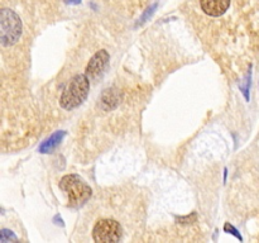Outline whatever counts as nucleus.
Returning <instances> with one entry per match:
<instances>
[{"mask_svg":"<svg viewBox=\"0 0 259 243\" xmlns=\"http://www.w3.org/2000/svg\"><path fill=\"white\" fill-rule=\"evenodd\" d=\"M66 136L65 131H57L52 134V136L48 137L45 142H42V144L39 146V152L40 153H51L56 147L60 146V143L62 142L63 137Z\"/></svg>","mask_w":259,"mask_h":243,"instance_id":"obj_8","label":"nucleus"},{"mask_svg":"<svg viewBox=\"0 0 259 243\" xmlns=\"http://www.w3.org/2000/svg\"><path fill=\"white\" fill-rule=\"evenodd\" d=\"M120 101V93L116 89H106L100 96V106L104 110H113Z\"/></svg>","mask_w":259,"mask_h":243,"instance_id":"obj_7","label":"nucleus"},{"mask_svg":"<svg viewBox=\"0 0 259 243\" xmlns=\"http://www.w3.org/2000/svg\"><path fill=\"white\" fill-rule=\"evenodd\" d=\"M250 71L249 72H248V75H247V80H245V83L243 84V85H240V90H242V93L244 94V96H245V99H247V100H249V86H250Z\"/></svg>","mask_w":259,"mask_h":243,"instance_id":"obj_11","label":"nucleus"},{"mask_svg":"<svg viewBox=\"0 0 259 243\" xmlns=\"http://www.w3.org/2000/svg\"><path fill=\"white\" fill-rule=\"evenodd\" d=\"M230 0H200V7L210 17H220L228 10Z\"/></svg>","mask_w":259,"mask_h":243,"instance_id":"obj_6","label":"nucleus"},{"mask_svg":"<svg viewBox=\"0 0 259 243\" xmlns=\"http://www.w3.org/2000/svg\"><path fill=\"white\" fill-rule=\"evenodd\" d=\"M60 187L67 194L68 205L72 208H78L85 204L93 194L91 187L83 181V179L75 174L63 176L61 179Z\"/></svg>","mask_w":259,"mask_h":243,"instance_id":"obj_2","label":"nucleus"},{"mask_svg":"<svg viewBox=\"0 0 259 243\" xmlns=\"http://www.w3.org/2000/svg\"><path fill=\"white\" fill-rule=\"evenodd\" d=\"M22 34V20L15 12L2 9L0 12V40L3 46L14 45Z\"/></svg>","mask_w":259,"mask_h":243,"instance_id":"obj_3","label":"nucleus"},{"mask_svg":"<svg viewBox=\"0 0 259 243\" xmlns=\"http://www.w3.org/2000/svg\"><path fill=\"white\" fill-rule=\"evenodd\" d=\"M156 8H157V3H154V4L152 5V7H149L148 9H147L146 12L143 13V15H142V17H141V19H139V24H143V23L146 22V20L148 19V18L151 17L152 14H153L154 10H156Z\"/></svg>","mask_w":259,"mask_h":243,"instance_id":"obj_12","label":"nucleus"},{"mask_svg":"<svg viewBox=\"0 0 259 243\" xmlns=\"http://www.w3.org/2000/svg\"><path fill=\"white\" fill-rule=\"evenodd\" d=\"M89 80L90 78L86 75L73 76L61 95V108H63L65 110H72V109L80 106L88 98L89 88H90Z\"/></svg>","mask_w":259,"mask_h":243,"instance_id":"obj_1","label":"nucleus"},{"mask_svg":"<svg viewBox=\"0 0 259 243\" xmlns=\"http://www.w3.org/2000/svg\"><path fill=\"white\" fill-rule=\"evenodd\" d=\"M109 60H110V56H109V53L105 50L98 51L90 58L88 66H86V76L90 80H98L103 75L104 71H105Z\"/></svg>","mask_w":259,"mask_h":243,"instance_id":"obj_5","label":"nucleus"},{"mask_svg":"<svg viewBox=\"0 0 259 243\" xmlns=\"http://www.w3.org/2000/svg\"><path fill=\"white\" fill-rule=\"evenodd\" d=\"M123 237V228L114 219H101L93 229V239L96 243H116Z\"/></svg>","mask_w":259,"mask_h":243,"instance_id":"obj_4","label":"nucleus"},{"mask_svg":"<svg viewBox=\"0 0 259 243\" xmlns=\"http://www.w3.org/2000/svg\"><path fill=\"white\" fill-rule=\"evenodd\" d=\"M196 219V214H190V215H187V217H181V218H179L177 217V222L179 223H184V224H189V223H192L194 222V220Z\"/></svg>","mask_w":259,"mask_h":243,"instance_id":"obj_13","label":"nucleus"},{"mask_svg":"<svg viewBox=\"0 0 259 243\" xmlns=\"http://www.w3.org/2000/svg\"><path fill=\"white\" fill-rule=\"evenodd\" d=\"M224 232L229 233V234H232V235H234V237H237L239 240H243V237L240 235L239 230H238L235 227H233L230 223H227V224L224 225Z\"/></svg>","mask_w":259,"mask_h":243,"instance_id":"obj_10","label":"nucleus"},{"mask_svg":"<svg viewBox=\"0 0 259 243\" xmlns=\"http://www.w3.org/2000/svg\"><path fill=\"white\" fill-rule=\"evenodd\" d=\"M67 3H71V4H78V3H81V0H67Z\"/></svg>","mask_w":259,"mask_h":243,"instance_id":"obj_14","label":"nucleus"},{"mask_svg":"<svg viewBox=\"0 0 259 243\" xmlns=\"http://www.w3.org/2000/svg\"><path fill=\"white\" fill-rule=\"evenodd\" d=\"M18 238L15 237V234L13 232L8 229H2L0 232V242L2 243H8V242H17Z\"/></svg>","mask_w":259,"mask_h":243,"instance_id":"obj_9","label":"nucleus"}]
</instances>
